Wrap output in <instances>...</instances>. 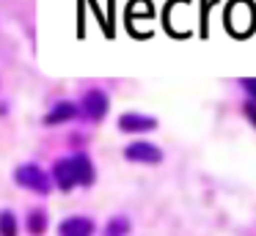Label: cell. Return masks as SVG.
<instances>
[{
    "instance_id": "obj_1",
    "label": "cell",
    "mask_w": 256,
    "mask_h": 236,
    "mask_svg": "<svg viewBox=\"0 0 256 236\" xmlns=\"http://www.w3.org/2000/svg\"><path fill=\"white\" fill-rule=\"evenodd\" d=\"M94 165L86 154H74V157H64L52 165V181L58 190L69 192L74 187H91L94 184Z\"/></svg>"
},
{
    "instance_id": "obj_2",
    "label": "cell",
    "mask_w": 256,
    "mask_h": 236,
    "mask_svg": "<svg viewBox=\"0 0 256 236\" xmlns=\"http://www.w3.org/2000/svg\"><path fill=\"white\" fill-rule=\"evenodd\" d=\"M14 181L20 187H25V190L36 192V195H50V190H52V176H47V170L34 165V162L20 165L14 170Z\"/></svg>"
},
{
    "instance_id": "obj_3",
    "label": "cell",
    "mask_w": 256,
    "mask_h": 236,
    "mask_svg": "<svg viewBox=\"0 0 256 236\" xmlns=\"http://www.w3.org/2000/svg\"><path fill=\"white\" fill-rule=\"evenodd\" d=\"M108 107H110V99H108V93L100 91V88L86 91L83 102H80V113H83V118H88V121H102L108 115Z\"/></svg>"
},
{
    "instance_id": "obj_4",
    "label": "cell",
    "mask_w": 256,
    "mask_h": 236,
    "mask_svg": "<svg viewBox=\"0 0 256 236\" xmlns=\"http://www.w3.org/2000/svg\"><path fill=\"white\" fill-rule=\"evenodd\" d=\"M124 157L130 162H138V165H160L162 162V151L154 146V143H146V140H135L124 148Z\"/></svg>"
},
{
    "instance_id": "obj_5",
    "label": "cell",
    "mask_w": 256,
    "mask_h": 236,
    "mask_svg": "<svg viewBox=\"0 0 256 236\" xmlns=\"http://www.w3.org/2000/svg\"><path fill=\"white\" fill-rule=\"evenodd\" d=\"M118 129L127 132V135H144V132L157 129V118L144 113H124L118 115Z\"/></svg>"
},
{
    "instance_id": "obj_6",
    "label": "cell",
    "mask_w": 256,
    "mask_h": 236,
    "mask_svg": "<svg viewBox=\"0 0 256 236\" xmlns=\"http://www.w3.org/2000/svg\"><path fill=\"white\" fill-rule=\"evenodd\" d=\"M80 115V104L74 102H56V107L44 115V124L47 126H58V124H66V121H74Z\"/></svg>"
},
{
    "instance_id": "obj_7",
    "label": "cell",
    "mask_w": 256,
    "mask_h": 236,
    "mask_svg": "<svg viewBox=\"0 0 256 236\" xmlns=\"http://www.w3.org/2000/svg\"><path fill=\"white\" fill-rule=\"evenodd\" d=\"M58 234L61 236H88L94 234V220L88 217H66L58 225Z\"/></svg>"
},
{
    "instance_id": "obj_8",
    "label": "cell",
    "mask_w": 256,
    "mask_h": 236,
    "mask_svg": "<svg viewBox=\"0 0 256 236\" xmlns=\"http://www.w3.org/2000/svg\"><path fill=\"white\" fill-rule=\"evenodd\" d=\"M0 234L6 236H14L17 234V217H14V212H0Z\"/></svg>"
},
{
    "instance_id": "obj_9",
    "label": "cell",
    "mask_w": 256,
    "mask_h": 236,
    "mask_svg": "<svg viewBox=\"0 0 256 236\" xmlns=\"http://www.w3.org/2000/svg\"><path fill=\"white\" fill-rule=\"evenodd\" d=\"M127 231H130V220H127V217H113L110 223H108L105 234H110V236H118V234H127Z\"/></svg>"
},
{
    "instance_id": "obj_10",
    "label": "cell",
    "mask_w": 256,
    "mask_h": 236,
    "mask_svg": "<svg viewBox=\"0 0 256 236\" xmlns=\"http://www.w3.org/2000/svg\"><path fill=\"white\" fill-rule=\"evenodd\" d=\"M28 225H30V231H34V234H42V231H44V225H47V214L44 212H30Z\"/></svg>"
},
{
    "instance_id": "obj_11",
    "label": "cell",
    "mask_w": 256,
    "mask_h": 236,
    "mask_svg": "<svg viewBox=\"0 0 256 236\" xmlns=\"http://www.w3.org/2000/svg\"><path fill=\"white\" fill-rule=\"evenodd\" d=\"M240 85H242L245 91H248V96H250V99H254V102H256V77H245V80L240 82Z\"/></svg>"
},
{
    "instance_id": "obj_12",
    "label": "cell",
    "mask_w": 256,
    "mask_h": 236,
    "mask_svg": "<svg viewBox=\"0 0 256 236\" xmlns=\"http://www.w3.org/2000/svg\"><path fill=\"white\" fill-rule=\"evenodd\" d=\"M242 113H245V115H248V121H250V124H254V126H256V102H254V99H250V102H245V107H242Z\"/></svg>"
}]
</instances>
